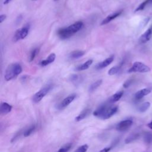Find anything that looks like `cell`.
I'll return each instance as SVG.
<instances>
[{
    "label": "cell",
    "mask_w": 152,
    "mask_h": 152,
    "mask_svg": "<svg viewBox=\"0 0 152 152\" xmlns=\"http://www.w3.org/2000/svg\"><path fill=\"white\" fill-rule=\"evenodd\" d=\"M113 59H114V56L113 55L111 56H109V58L105 59L102 62L97 64L96 66V69H102V68H104L107 66L108 65H109V64H110L113 62Z\"/></svg>",
    "instance_id": "4fadbf2b"
},
{
    "label": "cell",
    "mask_w": 152,
    "mask_h": 152,
    "mask_svg": "<svg viewBox=\"0 0 152 152\" xmlns=\"http://www.w3.org/2000/svg\"><path fill=\"white\" fill-rule=\"evenodd\" d=\"M146 1L147 2V3H148V4L152 3V0H146Z\"/></svg>",
    "instance_id": "d590c367"
},
{
    "label": "cell",
    "mask_w": 152,
    "mask_h": 152,
    "mask_svg": "<svg viewBox=\"0 0 152 152\" xmlns=\"http://www.w3.org/2000/svg\"><path fill=\"white\" fill-rule=\"evenodd\" d=\"M7 18V15L5 14H1L0 15V23H2Z\"/></svg>",
    "instance_id": "d6a6232c"
},
{
    "label": "cell",
    "mask_w": 152,
    "mask_h": 152,
    "mask_svg": "<svg viewBox=\"0 0 152 152\" xmlns=\"http://www.w3.org/2000/svg\"><path fill=\"white\" fill-rule=\"evenodd\" d=\"M150 71V68L145 64L141 62H135L133 63L132 66L128 70V72H140L145 73Z\"/></svg>",
    "instance_id": "3957f363"
},
{
    "label": "cell",
    "mask_w": 152,
    "mask_h": 152,
    "mask_svg": "<svg viewBox=\"0 0 152 152\" xmlns=\"http://www.w3.org/2000/svg\"><path fill=\"white\" fill-rule=\"evenodd\" d=\"M52 86L51 84H48L42 88L39 91L36 93L32 97V100L34 103H38L42 100V99L52 89Z\"/></svg>",
    "instance_id": "277c9868"
},
{
    "label": "cell",
    "mask_w": 152,
    "mask_h": 152,
    "mask_svg": "<svg viewBox=\"0 0 152 152\" xmlns=\"http://www.w3.org/2000/svg\"><path fill=\"white\" fill-rule=\"evenodd\" d=\"M102 84V80H97L96 81H95L94 83H92L88 88V91L90 93H92L93 92L94 90H96L101 84Z\"/></svg>",
    "instance_id": "44dd1931"
},
{
    "label": "cell",
    "mask_w": 152,
    "mask_h": 152,
    "mask_svg": "<svg viewBox=\"0 0 152 152\" xmlns=\"http://www.w3.org/2000/svg\"><path fill=\"white\" fill-rule=\"evenodd\" d=\"M29 29H30L29 25L25 26L24 27L18 29L14 34V38H13L14 41L17 42L18 40L24 39L27 36L29 31Z\"/></svg>",
    "instance_id": "5b68a950"
},
{
    "label": "cell",
    "mask_w": 152,
    "mask_h": 152,
    "mask_svg": "<svg viewBox=\"0 0 152 152\" xmlns=\"http://www.w3.org/2000/svg\"><path fill=\"white\" fill-rule=\"evenodd\" d=\"M38 52H39V49L37 48L34 49L31 51V53L30 55V58H29V61L30 62H31V61H33L34 60V59L36 57V56L37 53H38Z\"/></svg>",
    "instance_id": "83f0119b"
},
{
    "label": "cell",
    "mask_w": 152,
    "mask_h": 152,
    "mask_svg": "<svg viewBox=\"0 0 152 152\" xmlns=\"http://www.w3.org/2000/svg\"><path fill=\"white\" fill-rule=\"evenodd\" d=\"M55 58H56V55L54 53H52L49 55V56L46 59L40 62V64L41 66H46V65L52 63L53 62H54Z\"/></svg>",
    "instance_id": "2e32d148"
},
{
    "label": "cell",
    "mask_w": 152,
    "mask_h": 152,
    "mask_svg": "<svg viewBox=\"0 0 152 152\" xmlns=\"http://www.w3.org/2000/svg\"><path fill=\"white\" fill-rule=\"evenodd\" d=\"M78 79H79L78 75L77 74H73L70 77V80L73 83L77 82L78 80Z\"/></svg>",
    "instance_id": "4dcf8cb0"
},
{
    "label": "cell",
    "mask_w": 152,
    "mask_h": 152,
    "mask_svg": "<svg viewBox=\"0 0 152 152\" xmlns=\"http://www.w3.org/2000/svg\"><path fill=\"white\" fill-rule=\"evenodd\" d=\"M122 12V10H119L118 11H116L115 12V13L113 14H110L109 15H107L101 23V25L103 26V25H105V24H108L109 23H110L112 20H113V19L116 18V17H119Z\"/></svg>",
    "instance_id": "7c38bea8"
},
{
    "label": "cell",
    "mask_w": 152,
    "mask_h": 152,
    "mask_svg": "<svg viewBox=\"0 0 152 152\" xmlns=\"http://www.w3.org/2000/svg\"><path fill=\"white\" fill-rule=\"evenodd\" d=\"M85 53L84 51L83 50H74L69 54V58L71 59H78L83 56Z\"/></svg>",
    "instance_id": "ffe728a7"
},
{
    "label": "cell",
    "mask_w": 152,
    "mask_h": 152,
    "mask_svg": "<svg viewBox=\"0 0 152 152\" xmlns=\"http://www.w3.org/2000/svg\"><path fill=\"white\" fill-rule=\"evenodd\" d=\"M133 122L131 119H125L119 122L116 126L117 131L123 132L128 130L132 125Z\"/></svg>",
    "instance_id": "8992f818"
},
{
    "label": "cell",
    "mask_w": 152,
    "mask_h": 152,
    "mask_svg": "<svg viewBox=\"0 0 152 152\" xmlns=\"http://www.w3.org/2000/svg\"><path fill=\"white\" fill-rule=\"evenodd\" d=\"M71 146H72V144L71 143H68L67 144H65V145L61 147L57 151V152H68L70 150V148H71Z\"/></svg>",
    "instance_id": "d4e9b609"
},
{
    "label": "cell",
    "mask_w": 152,
    "mask_h": 152,
    "mask_svg": "<svg viewBox=\"0 0 152 152\" xmlns=\"http://www.w3.org/2000/svg\"><path fill=\"white\" fill-rule=\"evenodd\" d=\"M139 137V134L138 133H134V134H132L130 135H129L125 140V142L126 144H128V143H131L132 141H134V140H135L136 139H137Z\"/></svg>",
    "instance_id": "603a6c76"
},
{
    "label": "cell",
    "mask_w": 152,
    "mask_h": 152,
    "mask_svg": "<svg viewBox=\"0 0 152 152\" xmlns=\"http://www.w3.org/2000/svg\"><path fill=\"white\" fill-rule=\"evenodd\" d=\"M118 110V107L117 106H109L107 109H106L105 113H104L102 119H107L113 116Z\"/></svg>",
    "instance_id": "ba28073f"
},
{
    "label": "cell",
    "mask_w": 152,
    "mask_h": 152,
    "mask_svg": "<svg viewBox=\"0 0 152 152\" xmlns=\"http://www.w3.org/2000/svg\"><path fill=\"white\" fill-rule=\"evenodd\" d=\"M55 1H58V0H54Z\"/></svg>",
    "instance_id": "74e56055"
},
{
    "label": "cell",
    "mask_w": 152,
    "mask_h": 152,
    "mask_svg": "<svg viewBox=\"0 0 152 152\" xmlns=\"http://www.w3.org/2000/svg\"><path fill=\"white\" fill-rule=\"evenodd\" d=\"M132 79L127 80L124 83L123 87H124V88H128V87H129L131 86V84H132Z\"/></svg>",
    "instance_id": "f546056e"
},
{
    "label": "cell",
    "mask_w": 152,
    "mask_h": 152,
    "mask_svg": "<svg viewBox=\"0 0 152 152\" xmlns=\"http://www.w3.org/2000/svg\"><path fill=\"white\" fill-rule=\"evenodd\" d=\"M151 28V29H152V24H151V27H150Z\"/></svg>",
    "instance_id": "8d00e7d4"
},
{
    "label": "cell",
    "mask_w": 152,
    "mask_h": 152,
    "mask_svg": "<svg viewBox=\"0 0 152 152\" xmlns=\"http://www.w3.org/2000/svg\"><path fill=\"white\" fill-rule=\"evenodd\" d=\"M111 148H112L111 147H105V148H103L102 150H101L99 152H109L110 151Z\"/></svg>",
    "instance_id": "1f68e13d"
},
{
    "label": "cell",
    "mask_w": 152,
    "mask_h": 152,
    "mask_svg": "<svg viewBox=\"0 0 152 152\" xmlns=\"http://www.w3.org/2000/svg\"><path fill=\"white\" fill-rule=\"evenodd\" d=\"M152 37V29L151 27L148 28L139 38V42L140 43H145L148 42Z\"/></svg>",
    "instance_id": "9c48e42d"
},
{
    "label": "cell",
    "mask_w": 152,
    "mask_h": 152,
    "mask_svg": "<svg viewBox=\"0 0 152 152\" xmlns=\"http://www.w3.org/2000/svg\"><path fill=\"white\" fill-rule=\"evenodd\" d=\"M11 0H5L4 2V4H8Z\"/></svg>",
    "instance_id": "e575fe53"
},
{
    "label": "cell",
    "mask_w": 152,
    "mask_h": 152,
    "mask_svg": "<svg viewBox=\"0 0 152 152\" xmlns=\"http://www.w3.org/2000/svg\"><path fill=\"white\" fill-rule=\"evenodd\" d=\"M91 110L90 109H84L77 117H75V121L76 122H79L83 120L91 113Z\"/></svg>",
    "instance_id": "9a60e30c"
},
{
    "label": "cell",
    "mask_w": 152,
    "mask_h": 152,
    "mask_svg": "<svg viewBox=\"0 0 152 152\" xmlns=\"http://www.w3.org/2000/svg\"><path fill=\"white\" fill-rule=\"evenodd\" d=\"M12 106L8 103L2 102L0 106V112L2 115H7L10 113L12 110Z\"/></svg>",
    "instance_id": "5bb4252c"
},
{
    "label": "cell",
    "mask_w": 152,
    "mask_h": 152,
    "mask_svg": "<svg viewBox=\"0 0 152 152\" xmlns=\"http://www.w3.org/2000/svg\"><path fill=\"white\" fill-rule=\"evenodd\" d=\"M121 66L122 64L119 65H117V66H115L112 67L109 71H108V74L110 75H115L117 73L119 72V71H120L121 68Z\"/></svg>",
    "instance_id": "cb8c5ba5"
},
{
    "label": "cell",
    "mask_w": 152,
    "mask_h": 152,
    "mask_svg": "<svg viewBox=\"0 0 152 152\" xmlns=\"http://www.w3.org/2000/svg\"><path fill=\"white\" fill-rule=\"evenodd\" d=\"M147 126H148V127L149 128H150L151 129H152V121H151L150 123H148V124H147Z\"/></svg>",
    "instance_id": "836d02e7"
},
{
    "label": "cell",
    "mask_w": 152,
    "mask_h": 152,
    "mask_svg": "<svg viewBox=\"0 0 152 152\" xmlns=\"http://www.w3.org/2000/svg\"><path fill=\"white\" fill-rule=\"evenodd\" d=\"M148 4L147 2L145 1H144V2H142L141 4H140L137 7V8L135 10V12H137V11H141L142 10L144 9V8L145 7V6Z\"/></svg>",
    "instance_id": "f1b7e54d"
},
{
    "label": "cell",
    "mask_w": 152,
    "mask_h": 152,
    "mask_svg": "<svg viewBox=\"0 0 152 152\" xmlns=\"http://www.w3.org/2000/svg\"><path fill=\"white\" fill-rule=\"evenodd\" d=\"M76 94H71L65 97L58 106V108L59 109H63L67 107L75 98Z\"/></svg>",
    "instance_id": "52a82bcc"
},
{
    "label": "cell",
    "mask_w": 152,
    "mask_h": 152,
    "mask_svg": "<svg viewBox=\"0 0 152 152\" xmlns=\"http://www.w3.org/2000/svg\"><path fill=\"white\" fill-rule=\"evenodd\" d=\"M31 1H37V0H31Z\"/></svg>",
    "instance_id": "f35d334b"
},
{
    "label": "cell",
    "mask_w": 152,
    "mask_h": 152,
    "mask_svg": "<svg viewBox=\"0 0 152 152\" xmlns=\"http://www.w3.org/2000/svg\"><path fill=\"white\" fill-rule=\"evenodd\" d=\"M36 124H33L31 125H30L27 128H26L24 131L23 132V135H24V137H28L29 135H30L36 129Z\"/></svg>",
    "instance_id": "d6986e66"
},
{
    "label": "cell",
    "mask_w": 152,
    "mask_h": 152,
    "mask_svg": "<svg viewBox=\"0 0 152 152\" xmlns=\"http://www.w3.org/2000/svg\"><path fill=\"white\" fill-rule=\"evenodd\" d=\"M144 140L146 143H150L152 142V134L151 132H147L144 134Z\"/></svg>",
    "instance_id": "484cf974"
},
{
    "label": "cell",
    "mask_w": 152,
    "mask_h": 152,
    "mask_svg": "<svg viewBox=\"0 0 152 152\" xmlns=\"http://www.w3.org/2000/svg\"><path fill=\"white\" fill-rule=\"evenodd\" d=\"M22 70V67L18 63H14L9 65L5 72V80L6 81H10L15 78L21 73Z\"/></svg>",
    "instance_id": "7a4b0ae2"
},
{
    "label": "cell",
    "mask_w": 152,
    "mask_h": 152,
    "mask_svg": "<svg viewBox=\"0 0 152 152\" xmlns=\"http://www.w3.org/2000/svg\"><path fill=\"white\" fill-rule=\"evenodd\" d=\"M84 26L82 21H77L67 27L61 28L57 31L58 36L62 39H66L71 37L74 34L81 30Z\"/></svg>",
    "instance_id": "6da1fadb"
},
{
    "label": "cell",
    "mask_w": 152,
    "mask_h": 152,
    "mask_svg": "<svg viewBox=\"0 0 152 152\" xmlns=\"http://www.w3.org/2000/svg\"><path fill=\"white\" fill-rule=\"evenodd\" d=\"M108 107L109 106L106 104H103L100 105L95 111H94L93 115L99 118L102 119Z\"/></svg>",
    "instance_id": "8fae6325"
},
{
    "label": "cell",
    "mask_w": 152,
    "mask_h": 152,
    "mask_svg": "<svg viewBox=\"0 0 152 152\" xmlns=\"http://www.w3.org/2000/svg\"><path fill=\"white\" fill-rule=\"evenodd\" d=\"M93 61L92 59H89L88 61H87L86 62H85L84 63L82 64L81 65H78V66H77L75 68V71H84L86 69H87L90 65L92 64Z\"/></svg>",
    "instance_id": "e0dca14e"
},
{
    "label": "cell",
    "mask_w": 152,
    "mask_h": 152,
    "mask_svg": "<svg viewBox=\"0 0 152 152\" xmlns=\"http://www.w3.org/2000/svg\"><path fill=\"white\" fill-rule=\"evenodd\" d=\"M151 90H152V88L150 87L144 88L141 90H140L135 93L134 98L136 100H140L142 98H143L144 96L150 94L151 93Z\"/></svg>",
    "instance_id": "30bf717a"
},
{
    "label": "cell",
    "mask_w": 152,
    "mask_h": 152,
    "mask_svg": "<svg viewBox=\"0 0 152 152\" xmlns=\"http://www.w3.org/2000/svg\"><path fill=\"white\" fill-rule=\"evenodd\" d=\"M124 94V91H119L113 94L109 99V102L111 103H115L118 101H119L121 97H122Z\"/></svg>",
    "instance_id": "ac0fdd59"
},
{
    "label": "cell",
    "mask_w": 152,
    "mask_h": 152,
    "mask_svg": "<svg viewBox=\"0 0 152 152\" xmlns=\"http://www.w3.org/2000/svg\"><path fill=\"white\" fill-rule=\"evenodd\" d=\"M88 148V145L87 144H84L80 147H79L77 149H76L74 152H87Z\"/></svg>",
    "instance_id": "4316f807"
},
{
    "label": "cell",
    "mask_w": 152,
    "mask_h": 152,
    "mask_svg": "<svg viewBox=\"0 0 152 152\" xmlns=\"http://www.w3.org/2000/svg\"><path fill=\"white\" fill-rule=\"evenodd\" d=\"M150 103L148 102H146L140 104L138 107V110L140 112H144L150 107Z\"/></svg>",
    "instance_id": "7402d4cb"
}]
</instances>
